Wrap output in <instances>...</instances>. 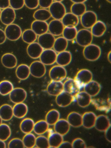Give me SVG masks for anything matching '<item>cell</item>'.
Listing matches in <instances>:
<instances>
[{"label":"cell","mask_w":111,"mask_h":148,"mask_svg":"<svg viewBox=\"0 0 111 148\" xmlns=\"http://www.w3.org/2000/svg\"><path fill=\"white\" fill-rule=\"evenodd\" d=\"M36 139L35 136L31 132L26 134L22 140L25 148H34L36 145Z\"/></svg>","instance_id":"cell-42"},{"label":"cell","mask_w":111,"mask_h":148,"mask_svg":"<svg viewBox=\"0 0 111 148\" xmlns=\"http://www.w3.org/2000/svg\"><path fill=\"white\" fill-rule=\"evenodd\" d=\"M60 113L56 110H51L47 113L45 117V121L49 125H54L60 119Z\"/></svg>","instance_id":"cell-38"},{"label":"cell","mask_w":111,"mask_h":148,"mask_svg":"<svg viewBox=\"0 0 111 148\" xmlns=\"http://www.w3.org/2000/svg\"><path fill=\"white\" fill-rule=\"evenodd\" d=\"M93 37L91 31L84 28L78 31L75 39L79 45L85 47L92 44Z\"/></svg>","instance_id":"cell-2"},{"label":"cell","mask_w":111,"mask_h":148,"mask_svg":"<svg viewBox=\"0 0 111 148\" xmlns=\"http://www.w3.org/2000/svg\"><path fill=\"white\" fill-rule=\"evenodd\" d=\"M75 96L78 105L82 108H86L91 103L92 97L84 91L79 92Z\"/></svg>","instance_id":"cell-27"},{"label":"cell","mask_w":111,"mask_h":148,"mask_svg":"<svg viewBox=\"0 0 111 148\" xmlns=\"http://www.w3.org/2000/svg\"><path fill=\"white\" fill-rule=\"evenodd\" d=\"M6 147H7V145L5 143V141L0 139V148H5Z\"/></svg>","instance_id":"cell-55"},{"label":"cell","mask_w":111,"mask_h":148,"mask_svg":"<svg viewBox=\"0 0 111 148\" xmlns=\"http://www.w3.org/2000/svg\"><path fill=\"white\" fill-rule=\"evenodd\" d=\"M4 32L7 39L11 41H16L21 37L22 31L18 25L13 23L7 26Z\"/></svg>","instance_id":"cell-4"},{"label":"cell","mask_w":111,"mask_h":148,"mask_svg":"<svg viewBox=\"0 0 111 148\" xmlns=\"http://www.w3.org/2000/svg\"><path fill=\"white\" fill-rule=\"evenodd\" d=\"M33 17L35 20L46 21L49 19L51 16L49 10L42 8L34 12Z\"/></svg>","instance_id":"cell-34"},{"label":"cell","mask_w":111,"mask_h":148,"mask_svg":"<svg viewBox=\"0 0 111 148\" xmlns=\"http://www.w3.org/2000/svg\"><path fill=\"white\" fill-rule=\"evenodd\" d=\"M73 3H83L87 1V0H70Z\"/></svg>","instance_id":"cell-54"},{"label":"cell","mask_w":111,"mask_h":148,"mask_svg":"<svg viewBox=\"0 0 111 148\" xmlns=\"http://www.w3.org/2000/svg\"><path fill=\"white\" fill-rule=\"evenodd\" d=\"M110 130H111V127L108 128L107 130H106L105 132V137H106V140L108 142H109V143H111V131H110Z\"/></svg>","instance_id":"cell-53"},{"label":"cell","mask_w":111,"mask_h":148,"mask_svg":"<svg viewBox=\"0 0 111 148\" xmlns=\"http://www.w3.org/2000/svg\"><path fill=\"white\" fill-rule=\"evenodd\" d=\"M21 37L23 42L29 45L35 42L37 38V35L32 29H28L22 32Z\"/></svg>","instance_id":"cell-37"},{"label":"cell","mask_w":111,"mask_h":148,"mask_svg":"<svg viewBox=\"0 0 111 148\" xmlns=\"http://www.w3.org/2000/svg\"><path fill=\"white\" fill-rule=\"evenodd\" d=\"M10 6L14 10L21 9L24 6V0H9Z\"/></svg>","instance_id":"cell-46"},{"label":"cell","mask_w":111,"mask_h":148,"mask_svg":"<svg viewBox=\"0 0 111 148\" xmlns=\"http://www.w3.org/2000/svg\"><path fill=\"white\" fill-rule=\"evenodd\" d=\"M31 28L37 36H40L48 32V24L46 21L35 20L31 24Z\"/></svg>","instance_id":"cell-17"},{"label":"cell","mask_w":111,"mask_h":148,"mask_svg":"<svg viewBox=\"0 0 111 148\" xmlns=\"http://www.w3.org/2000/svg\"><path fill=\"white\" fill-rule=\"evenodd\" d=\"M71 13L77 17H81L86 11V6L84 3H74L71 6Z\"/></svg>","instance_id":"cell-39"},{"label":"cell","mask_w":111,"mask_h":148,"mask_svg":"<svg viewBox=\"0 0 111 148\" xmlns=\"http://www.w3.org/2000/svg\"><path fill=\"white\" fill-rule=\"evenodd\" d=\"M27 97V93L26 90L21 88H14L9 94L10 101L16 104L23 103Z\"/></svg>","instance_id":"cell-10"},{"label":"cell","mask_w":111,"mask_h":148,"mask_svg":"<svg viewBox=\"0 0 111 148\" xmlns=\"http://www.w3.org/2000/svg\"><path fill=\"white\" fill-rule=\"evenodd\" d=\"M6 39L7 38L4 31L0 29V45L3 44L6 41Z\"/></svg>","instance_id":"cell-51"},{"label":"cell","mask_w":111,"mask_h":148,"mask_svg":"<svg viewBox=\"0 0 111 148\" xmlns=\"http://www.w3.org/2000/svg\"><path fill=\"white\" fill-rule=\"evenodd\" d=\"M11 130L10 127L6 124H2L0 125V139L6 141L10 137Z\"/></svg>","instance_id":"cell-43"},{"label":"cell","mask_w":111,"mask_h":148,"mask_svg":"<svg viewBox=\"0 0 111 148\" xmlns=\"http://www.w3.org/2000/svg\"><path fill=\"white\" fill-rule=\"evenodd\" d=\"M67 121L70 126L78 128L82 126V116L75 112H72L68 115Z\"/></svg>","instance_id":"cell-26"},{"label":"cell","mask_w":111,"mask_h":148,"mask_svg":"<svg viewBox=\"0 0 111 148\" xmlns=\"http://www.w3.org/2000/svg\"><path fill=\"white\" fill-rule=\"evenodd\" d=\"M59 148H72V143L66 141H63L62 143L59 146Z\"/></svg>","instance_id":"cell-52"},{"label":"cell","mask_w":111,"mask_h":148,"mask_svg":"<svg viewBox=\"0 0 111 148\" xmlns=\"http://www.w3.org/2000/svg\"><path fill=\"white\" fill-rule=\"evenodd\" d=\"M80 18L82 26L86 29H90L97 21V16L93 11H86Z\"/></svg>","instance_id":"cell-6"},{"label":"cell","mask_w":111,"mask_h":148,"mask_svg":"<svg viewBox=\"0 0 111 148\" xmlns=\"http://www.w3.org/2000/svg\"><path fill=\"white\" fill-rule=\"evenodd\" d=\"M77 31L76 27H65L62 35L68 41H71L75 39L77 35Z\"/></svg>","instance_id":"cell-40"},{"label":"cell","mask_w":111,"mask_h":148,"mask_svg":"<svg viewBox=\"0 0 111 148\" xmlns=\"http://www.w3.org/2000/svg\"><path fill=\"white\" fill-rule=\"evenodd\" d=\"M35 146L39 148H49L48 139L46 137L40 135L36 138Z\"/></svg>","instance_id":"cell-44"},{"label":"cell","mask_w":111,"mask_h":148,"mask_svg":"<svg viewBox=\"0 0 111 148\" xmlns=\"http://www.w3.org/2000/svg\"><path fill=\"white\" fill-rule=\"evenodd\" d=\"M30 74L29 66L24 64L18 66L16 70V75L20 80H26L29 77Z\"/></svg>","instance_id":"cell-31"},{"label":"cell","mask_w":111,"mask_h":148,"mask_svg":"<svg viewBox=\"0 0 111 148\" xmlns=\"http://www.w3.org/2000/svg\"><path fill=\"white\" fill-rule=\"evenodd\" d=\"M63 90L75 96L80 92V88L74 79H68L63 83Z\"/></svg>","instance_id":"cell-18"},{"label":"cell","mask_w":111,"mask_h":148,"mask_svg":"<svg viewBox=\"0 0 111 148\" xmlns=\"http://www.w3.org/2000/svg\"><path fill=\"white\" fill-rule=\"evenodd\" d=\"M64 27H76L79 22V17L72 13H67L61 19Z\"/></svg>","instance_id":"cell-25"},{"label":"cell","mask_w":111,"mask_h":148,"mask_svg":"<svg viewBox=\"0 0 111 148\" xmlns=\"http://www.w3.org/2000/svg\"><path fill=\"white\" fill-rule=\"evenodd\" d=\"M72 60V55L71 52L65 51L57 54L56 62L58 65L64 67L69 64Z\"/></svg>","instance_id":"cell-24"},{"label":"cell","mask_w":111,"mask_h":148,"mask_svg":"<svg viewBox=\"0 0 111 148\" xmlns=\"http://www.w3.org/2000/svg\"><path fill=\"white\" fill-rule=\"evenodd\" d=\"M63 0H53V1H57V2H61L63 1Z\"/></svg>","instance_id":"cell-57"},{"label":"cell","mask_w":111,"mask_h":148,"mask_svg":"<svg viewBox=\"0 0 111 148\" xmlns=\"http://www.w3.org/2000/svg\"><path fill=\"white\" fill-rule=\"evenodd\" d=\"M49 124L45 120H40L35 123L33 131L37 135H43L49 129Z\"/></svg>","instance_id":"cell-36"},{"label":"cell","mask_w":111,"mask_h":148,"mask_svg":"<svg viewBox=\"0 0 111 148\" xmlns=\"http://www.w3.org/2000/svg\"><path fill=\"white\" fill-rule=\"evenodd\" d=\"M8 148H24L25 147L22 140L19 138H14L10 141L8 144Z\"/></svg>","instance_id":"cell-45"},{"label":"cell","mask_w":111,"mask_h":148,"mask_svg":"<svg viewBox=\"0 0 111 148\" xmlns=\"http://www.w3.org/2000/svg\"><path fill=\"white\" fill-rule=\"evenodd\" d=\"M49 74L52 81L62 82L66 77L67 71L63 66L56 65L50 69Z\"/></svg>","instance_id":"cell-7"},{"label":"cell","mask_w":111,"mask_h":148,"mask_svg":"<svg viewBox=\"0 0 111 148\" xmlns=\"http://www.w3.org/2000/svg\"><path fill=\"white\" fill-rule=\"evenodd\" d=\"M13 107L8 104H5L0 107V117L3 120L8 121L13 118Z\"/></svg>","instance_id":"cell-30"},{"label":"cell","mask_w":111,"mask_h":148,"mask_svg":"<svg viewBox=\"0 0 111 148\" xmlns=\"http://www.w3.org/2000/svg\"><path fill=\"white\" fill-rule=\"evenodd\" d=\"M70 128V125L66 119H59L54 125L55 132L62 136L68 133Z\"/></svg>","instance_id":"cell-19"},{"label":"cell","mask_w":111,"mask_h":148,"mask_svg":"<svg viewBox=\"0 0 111 148\" xmlns=\"http://www.w3.org/2000/svg\"><path fill=\"white\" fill-rule=\"evenodd\" d=\"M47 92L49 95L57 96L63 91V84L61 81H52L47 86Z\"/></svg>","instance_id":"cell-20"},{"label":"cell","mask_w":111,"mask_h":148,"mask_svg":"<svg viewBox=\"0 0 111 148\" xmlns=\"http://www.w3.org/2000/svg\"><path fill=\"white\" fill-rule=\"evenodd\" d=\"M101 86L98 82L91 80L84 86V91L91 97L97 96L100 91Z\"/></svg>","instance_id":"cell-23"},{"label":"cell","mask_w":111,"mask_h":148,"mask_svg":"<svg viewBox=\"0 0 111 148\" xmlns=\"http://www.w3.org/2000/svg\"><path fill=\"white\" fill-rule=\"evenodd\" d=\"M28 108L23 103L15 104L13 107V115L18 119L24 118L27 114Z\"/></svg>","instance_id":"cell-28"},{"label":"cell","mask_w":111,"mask_h":148,"mask_svg":"<svg viewBox=\"0 0 111 148\" xmlns=\"http://www.w3.org/2000/svg\"><path fill=\"white\" fill-rule=\"evenodd\" d=\"M29 68L30 74L34 77L40 78L43 77L46 74V66L40 61L32 62Z\"/></svg>","instance_id":"cell-9"},{"label":"cell","mask_w":111,"mask_h":148,"mask_svg":"<svg viewBox=\"0 0 111 148\" xmlns=\"http://www.w3.org/2000/svg\"><path fill=\"white\" fill-rule=\"evenodd\" d=\"M93 74L89 70L87 69H82L77 73L75 77L80 88L84 87L88 83L92 80Z\"/></svg>","instance_id":"cell-5"},{"label":"cell","mask_w":111,"mask_h":148,"mask_svg":"<svg viewBox=\"0 0 111 148\" xmlns=\"http://www.w3.org/2000/svg\"><path fill=\"white\" fill-rule=\"evenodd\" d=\"M96 117L92 112H85L82 116V125L86 129H92L94 127Z\"/></svg>","instance_id":"cell-21"},{"label":"cell","mask_w":111,"mask_h":148,"mask_svg":"<svg viewBox=\"0 0 111 148\" xmlns=\"http://www.w3.org/2000/svg\"><path fill=\"white\" fill-rule=\"evenodd\" d=\"M107 1V2H108V3H111V0H106Z\"/></svg>","instance_id":"cell-59"},{"label":"cell","mask_w":111,"mask_h":148,"mask_svg":"<svg viewBox=\"0 0 111 148\" xmlns=\"http://www.w3.org/2000/svg\"><path fill=\"white\" fill-rule=\"evenodd\" d=\"M64 27L61 20L53 19L48 24V31L54 36H60L62 35Z\"/></svg>","instance_id":"cell-14"},{"label":"cell","mask_w":111,"mask_h":148,"mask_svg":"<svg viewBox=\"0 0 111 148\" xmlns=\"http://www.w3.org/2000/svg\"><path fill=\"white\" fill-rule=\"evenodd\" d=\"M101 52V49L99 46L91 44L84 47L83 54L87 60L95 61L99 58Z\"/></svg>","instance_id":"cell-1"},{"label":"cell","mask_w":111,"mask_h":148,"mask_svg":"<svg viewBox=\"0 0 111 148\" xmlns=\"http://www.w3.org/2000/svg\"><path fill=\"white\" fill-rule=\"evenodd\" d=\"M24 5L29 9H36L39 6V0H24Z\"/></svg>","instance_id":"cell-48"},{"label":"cell","mask_w":111,"mask_h":148,"mask_svg":"<svg viewBox=\"0 0 111 148\" xmlns=\"http://www.w3.org/2000/svg\"><path fill=\"white\" fill-rule=\"evenodd\" d=\"M94 127L99 131L105 132L108 128L111 127L110 120L105 115H99L96 117Z\"/></svg>","instance_id":"cell-15"},{"label":"cell","mask_w":111,"mask_h":148,"mask_svg":"<svg viewBox=\"0 0 111 148\" xmlns=\"http://www.w3.org/2000/svg\"><path fill=\"white\" fill-rule=\"evenodd\" d=\"M16 17L15 10L9 7L1 11L0 20L2 24L7 26L13 24L15 20Z\"/></svg>","instance_id":"cell-12"},{"label":"cell","mask_w":111,"mask_h":148,"mask_svg":"<svg viewBox=\"0 0 111 148\" xmlns=\"http://www.w3.org/2000/svg\"><path fill=\"white\" fill-rule=\"evenodd\" d=\"M1 61L4 67L9 69L14 68L17 65V58L12 53H6L3 54L2 57Z\"/></svg>","instance_id":"cell-22"},{"label":"cell","mask_w":111,"mask_h":148,"mask_svg":"<svg viewBox=\"0 0 111 148\" xmlns=\"http://www.w3.org/2000/svg\"><path fill=\"white\" fill-rule=\"evenodd\" d=\"M57 53L52 49L43 50L40 56V61L45 65H51L56 62Z\"/></svg>","instance_id":"cell-8"},{"label":"cell","mask_w":111,"mask_h":148,"mask_svg":"<svg viewBox=\"0 0 111 148\" xmlns=\"http://www.w3.org/2000/svg\"><path fill=\"white\" fill-rule=\"evenodd\" d=\"M111 51H110L109 52V53H108V54L107 56L108 60V62L110 63H111Z\"/></svg>","instance_id":"cell-56"},{"label":"cell","mask_w":111,"mask_h":148,"mask_svg":"<svg viewBox=\"0 0 111 148\" xmlns=\"http://www.w3.org/2000/svg\"><path fill=\"white\" fill-rule=\"evenodd\" d=\"M53 2V0H39V6L42 8L47 9Z\"/></svg>","instance_id":"cell-49"},{"label":"cell","mask_w":111,"mask_h":148,"mask_svg":"<svg viewBox=\"0 0 111 148\" xmlns=\"http://www.w3.org/2000/svg\"><path fill=\"white\" fill-rule=\"evenodd\" d=\"M43 51V48L38 42H34L29 44L27 48L28 55L34 59L39 58Z\"/></svg>","instance_id":"cell-16"},{"label":"cell","mask_w":111,"mask_h":148,"mask_svg":"<svg viewBox=\"0 0 111 148\" xmlns=\"http://www.w3.org/2000/svg\"><path fill=\"white\" fill-rule=\"evenodd\" d=\"M37 39L39 45L43 50H45L53 48L55 38L51 34L47 32L39 36Z\"/></svg>","instance_id":"cell-11"},{"label":"cell","mask_w":111,"mask_h":148,"mask_svg":"<svg viewBox=\"0 0 111 148\" xmlns=\"http://www.w3.org/2000/svg\"><path fill=\"white\" fill-rule=\"evenodd\" d=\"M34 120L31 119H25L20 124V129L24 134L31 133L34 130Z\"/></svg>","instance_id":"cell-35"},{"label":"cell","mask_w":111,"mask_h":148,"mask_svg":"<svg viewBox=\"0 0 111 148\" xmlns=\"http://www.w3.org/2000/svg\"><path fill=\"white\" fill-rule=\"evenodd\" d=\"M2 121L3 120L1 118V117H0V125L2 123Z\"/></svg>","instance_id":"cell-58"},{"label":"cell","mask_w":111,"mask_h":148,"mask_svg":"<svg viewBox=\"0 0 111 148\" xmlns=\"http://www.w3.org/2000/svg\"><path fill=\"white\" fill-rule=\"evenodd\" d=\"M68 45V41L63 37H60L55 39L53 48L56 53L66 51Z\"/></svg>","instance_id":"cell-32"},{"label":"cell","mask_w":111,"mask_h":148,"mask_svg":"<svg viewBox=\"0 0 111 148\" xmlns=\"http://www.w3.org/2000/svg\"><path fill=\"white\" fill-rule=\"evenodd\" d=\"M10 6L9 0H0V8L4 9Z\"/></svg>","instance_id":"cell-50"},{"label":"cell","mask_w":111,"mask_h":148,"mask_svg":"<svg viewBox=\"0 0 111 148\" xmlns=\"http://www.w3.org/2000/svg\"><path fill=\"white\" fill-rule=\"evenodd\" d=\"M73 148H86V145L85 141L81 138H76L73 140L72 143Z\"/></svg>","instance_id":"cell-47"},{"label":"cell","mask_w":111,"mask_h":148,"mask_svg":"<svg viewBox=\"0 0 111 148\" xmlns=\"http://www.w3.org/2000/svg\"><path fill=\"white\" fill-rule=\"evenodd\" d=\"M48 139L49 148H59L63 141V136L57 132H53L49 135Z\"/></svg>","instance_id":"cell-33"},{"label":"cell","mask_w":111,"mask_h":148,"mask_svg":"<svg viewBox=\"0 0 111 148\" xmlns=\"http://www.w3.org/2000/svg\"><path fill=\"white\" fill-rule=\"evenodd\" d=\"M106 24L100 21H97L91 28V32L93 36L101 37L104 35L106 31Z\"/></svg>","instance_id":"cell-29"},{"label":"cell","mask_w":111,"mask_h":148,"mask_svg":"<svg viewBox=\"0 0 111 148\" xmlns=\"http://www.w3.org/2000/svg\"><path fill=\"white\" fill-rule=\"evenodd\" d=\"M51 17L54 19L61 20L66 13V7L61 2L54 1L49 8Z\"/></svg>","instance_id":"cell-3"},{"label":"cell","mask_w":111,"mask_h":148,"mask_svg":"<svg viewBox=\"0 0 111 148\" xmlns=\"http://www.w3.org/2000/svg\"><path fill=\"white\" fill-rule=\"evenodd\" d=\"M1 9L0 8V17H1Z\"/></svg>","instance_id":"cell-60"},{"label":"cell","mask_w":111,"mask_h":148,"mask_svg":"<svg viewBox=\"0 0 111 148\" xmlns=\"http://www.w3.org/2000/svg\"><path fill=\"white\" fill-rule=\"evenodd\" d=\"M14 88L13 84L8 80H3L0 82V94L2 96L8 95Z\"/></svg>","instance_id":"cell-41"},{"label":"cell","mask_w":111,"mask_h":148,"mask_svg":"<svg viewBox=\"0 0 111 148\" xmlns=\"http://www.w3.org/2000/svg\"><path fill=\"white\" fill-rule=\"evenodd\" d=\"M73 96L70 93L63 90L56 96V102L60 107H67L71 104L73 100Z\"/></svg>","instance_id":"cell-13"}]
</instances>
